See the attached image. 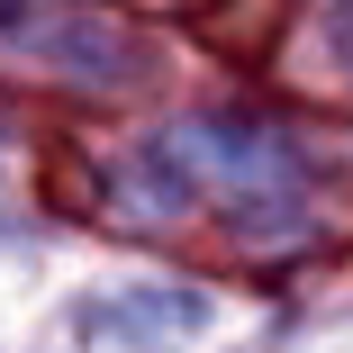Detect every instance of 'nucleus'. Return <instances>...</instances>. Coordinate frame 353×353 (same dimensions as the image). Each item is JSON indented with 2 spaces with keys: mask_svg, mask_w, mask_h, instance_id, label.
<instances>
[{
  "mask_svg": "<svg viewBox=\"0 0 353 353\" xmlns=\"http://www.w3.org/2000/svg\"><path fill=\"white\" fill-rule=\"evenodd\" d=\"M46 63H54V73H73V82H145V63H154V46L145 37H136L118 10H54L37 37H28Z\"/></svg>",
  "mask_w": 353,
  "mask_h": 353,
  "instance_id": "nucleus-1",
  "label": "nucleus"
},
{
  "mask_svg": "<svg viewBox=\"0 0 353 353\" xmlns=\"http://www.w3.org/2000/svg\"><path fill=\"white\" fill-rule=\"evenodd\" d=\"M118 199L136 208V218H154V227H163V218H181V208L199 199V181H190V163H181L172 145H154V154H136V163L118 172Z\"/></svg>",
  "mask_w": 353,
  "mask_h": 353,
  "instance_id": "nucleus-2",
  "label": "nucleus"
},
{
  "mask_svg": "<svg viewBox=\"0 0 353 353\" xmlns=\"http://www.w3.org/2000/svg\"><path fill=\"white\" fill-rule=\"evenodd\" d=\"M317 46H326V63L353 82V0H326V19H317Z\"/></svg>",
  "mask_w": 353,
  "mask_h": 353,
  "instance_id": "nucleus-3",
  "label": "nucleus"
}]
</instances>
